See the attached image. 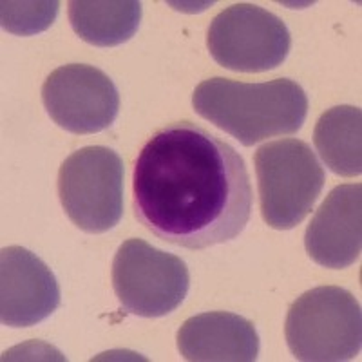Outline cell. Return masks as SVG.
<instances>
[{
  "label": "cell",
  "mask_w": 362,
  "mask_h": 362,
  "mask_svg": "<svg viewBox=\"0 0 362 362\" xmlns=\"http://www.w3.org/2000/svg\"><path fill=\"white\" fill-rule=\"evenodd\" d=\"M252 202L243 158L194 122L160 129L138 154L134 216L174 247L205 250L228 243L250 221Z\"/></svg>",
  "instance_id": "cell-1"
},
{
  "label": "cell",
  "mask_w": 362,
  "mask_h": 362,
  "mask_svg": "<svg viewBox=\"0 0 362 362\" xmlns=\"http://www.w3.org/2000/svg\"><path fill=\"white\" fill-rule=\"evenodd\" d=\"M192 105L202 118L245 147L296 134L308 116V96L290 78L245 83L216 76L196 87Z\"/></svg>",
  "instance_id": "cell-2"
},
{
  "label": "cell",
  "mask_w": 362,
  "mask_h": 362,
  "mask_svg": "<svg viewBox=\"0 0 362 362\" xmlns=\"http://www.w3.org/2000/svg\"><path fill=\"white\" fill-rule=\"evenodd\" d=\"M284 337L297 361H351L362 348L358 300L341 286H317L292 303Z\"/></svg>",
  "instance_id": "cell-3"
},
{
  "label": "cell",
  "mask_w": 362,
  "mask_h": 362,
  "mask_svg": "<svg viewBox=\"0 0 362 362\" xmlns=\"http://www.w3.org/2000/svg\"><path fill=\"white\" fill-rule=\"evenodd\" d=\"M261 216L276 230H292L312 212L325 187V169L297 138L261 145L254 156Z\"/></svg>",
  "instance_id": "cell-4"
},
{
  "label": "cell",
  "mask_w": 362,
  "mask_h": 362,
  "mask_svg": "<svg viewBox=\"0 0 362 362\" xmlns=\"http://www.w3.org/2000/svg\"><path fill=\"white\" fill-rule=\"evenodd\" d=\"M58 196L80 230L109 232L124 216V161L109 147L80 148L60 167Z\"/></svg>",
  "instance_id": "cell-5"
},
{
  "label": "cell",
  "mask_w": 362,
  "mask_h": 362,
  "mask_svg": "<svg viewBox=\"0 0 362 362\" xmlns=\"http://www.w3.org/2000/svg\"><path fill=\"white\" fill-rule=\"evenodd\" d=\"M112 288L125 312L147 319L173 313L185 300L189 268L144 239H127L112 259Z\"/></svg>",
  "instance_id": "cell-6"
},
{
  "label": "cell",
  "mask_w": 362,
  "mask_h": 362,
  "mask_svg": "<svg viewBox=\"0 0 362 362\" xmlns=\"http://www.w3.org/2000/svg\"><path fill=\"white\" fill-rule=\"evenodd\" d=\"M206 47L216 62L238 73H263L279 67L292 49V37L277 15L255 4L223 9L210 22Z\"/></svg>",
  "instance_id": "cell-7"
},
{
  "label": "cell",
  "mask_w": 362,
  "mask_h": 362,
  "mask_svg": "<svg viewBox=\"0 0 362 362\" xmlns=\"http://www.w3.org/2000/svg\"><path fill=\"white\" fill-rule=\"evenodd\" d=\"M42 103L54 124L73 134L105 131L119 112L115 82L102 69L87 64L54 69L42 86Z\"/></svg>",
  "instance_id": "cell-8"
},
{
  "label": "cell",
  "mask_w": 362,
  "mask_h": 362,
  "mask_svg": "<svg viewBox=\"0 0 362 362\" xmlns=\"http://www.w3.org/2000/svg\"><path fill=\"white\" fill-rule=\"evenodd\" d=\"M60 286L51 268L28 248L0 252V321L9 328H29L60 306Z\"/></svg>",
  "instance_id": "cell-9"
},
{
  "label": "cell",
  "mask_w": 362,
  "mask_h": 362,
  "mask_svg": "<svg viewBox=\"0 0 362 362\" xmlns=\"http://www.w3.org/2000/svg\"><path fill=\"white\" fill-rule=\"evenodd\" d=\"M305 248L325 268H348L362 252V185H339L326 196L305 232Z\"/></svg>",
  "instance_id": "cell-10"
},
{
  "label": "cell",
  "mask_w": 362,
  "mask_h": 362,
  "mask_svg": "<svg viewBox=\"0 0 362 362\" xmlns=\"http://www.w3.org/2000/svg\"><path fill=\"white\" fill-rule=\"evenodd\" d=\"M177 350L190 362H252L259 355V335L245 317L206 312L181 325Z\"/></svg>",
  "instance_id": "cell-11"
},
{
  "label": "cell",
  "mask_w": 362,
  "mask_h": 362,
  "mask_svg": "<svg viewBox=\"0 0 362 362\" xmlns=\"http://www.w3.org/2000/svg\"><path fill=\"white\" fill-rule=\"evenodd\" d=\"M67 13L74 33L96 47L131 40L141 22V4L136 0H73Z\"/></svg>",
  "instance_id": "cell-12"
},
{
  "label": "cell",
  "mask_w": 362,
  "mask_h": 362,
  "mask_svg": "<svg viewBox=\"0 0 362 362\" xmlns=\"http://www.w3.org/2000/svg\"><path fill=\"white\" fill-rule=\"evenodd\" d=\"M313 144L329 170L342 177L362 173V111L337 105L322 112L313 131Z\"/></svg>",
  "instance_id": "cell-13"
},
{
  "label": "cell",
  "mask_w": 362,
  "mask_h": 362,
  "mask_svg": "<svg viewBox=\"0 0 362 362\" xmlns=\"http://www.w3.org/2000/svg\"><path fill=\"white\" fill-rule=\"evenodd\" d=\"M60 2H13L4 0L0 4V24L2 29L17 37H33L49 29L57 21Z\"/></svg>",
  "instance_id": "cell-14"
}]
</instances>
